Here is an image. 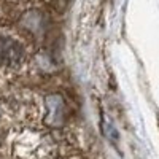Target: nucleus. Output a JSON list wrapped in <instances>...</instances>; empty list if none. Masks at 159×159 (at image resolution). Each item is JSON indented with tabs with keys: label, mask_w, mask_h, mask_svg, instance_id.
Listing matches in <instances>:
<instances>
[{
	"label": "nucleus",
	"mask_w": 159,
	"mask_h": 159,
	"mask_svg": "<svg viewBox=\"0 0 159 159\" xmlns=\"http://www.w3.org/2000/svg\"><path fill=\"white\" fill-rule=\"evenodd\" d=\"M24 57V48L11 37L0 35V65L15 67Z\"/></svg>",
	"instance_id": "f257e3e1"
},
{
	"label": "nucleus",
	"mask_w": 159,
	"mask_h": 159,
	"mask_svg": "<svg viewBox=\"0 0 159 159\" xmlns=\"http://www.w3.org/2000/svg\"><path fill=\"white\" fill-rule=\"evenodd\" d=\"M48 116L46 123L49 126H61L64 123V100L59 94H52L46 97Z\"/></svg>",
	"instance_id": "f03ea898"
}]
</instances>
